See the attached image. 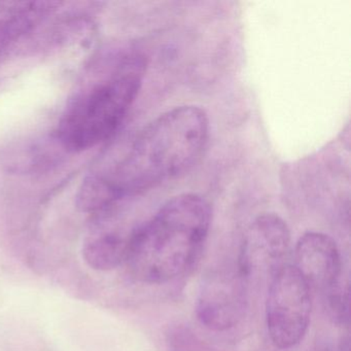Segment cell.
<instances>
[{"instance_id": "cell-7", "label": "cell", "mask_w": 351, "mask_h": 351, "mask_svg": "<svg viewBox=\"0 0 351 351\" xmlns=\"http://www.w3.org/2000/svg\"><path fill=\"white\" fill-rule=\"evenodd\" d=\"M293 266L310 289L322 293H326L341 282L340 252L334 239L326 234H304L295 244Z\"/></svg>"}, {"instance_id": "cell-2", "label": "cell", "mask_w": 351, "mask_h": 351, "mask_svg": "<svg viewBox=\"0 0 351 351\" xmlns=\"http://www.w3.org/2000/svg\"><path fill=\"white\" fill-rule=\"evenodd\" d=\"M210 223V205L200 195L186 193L169 199L137 226L125 262L131 274L152 285L178 278L196 260Z\"/></svg>"}, {"instance_id": "cell-8", "label": "cell", "mask_w": 351, "mask_h": 351, "mask_svg": "<svg viewBox=\"0 0 351 351\" xmlns=\"http://www.w3.org/2000/svg\"><path fill=\"white\" fill-rule=\"evenodd\" d=\"M96 215L93 228L83 244V258L96 271H110L126 262L136 227H120L114 219V206Z\"/></svg>"}, {"instance_id": "cell-10", "label": "cell", "mask_w": 351, "mask_h": 351, "mask_svg": "<svg viewBox=\"0 0 351 351\" xmlns=\"http://www.w3.org/2000/svg\"><path fill=\"white\" fill-rule=\"evenodd\" d=\"M326 307L330 317L339 324H345L349 320V289L338 283L336 287L324 293Z\"/></svg>"}, {"instance_id": "cell-1", "label": "cell", "mask_w": 351, "mask_h": 351, "mask_svg": "<svg viewBox=\"0 0 351 351\" xmlns=\"http://www.w3.org/2000/svg\"><path fill=\"white\" fill-rule=\"evenodd\" d=\"M208 137V117L199 106L163 112L137 135L118 162L86 178L77 207L96 215L122 199L184 176L200 159Z\"/></svg>"}, {"instance_id": "cell-5", "label": "cell", "mask_w": 351, "mask_h": 351, "mask_svg": "<svg viewBox=\"0 0 351 351\" xmlns=\"http://www.w3.org/2000/svg\"><path fill=\"white\" fill-rule=\"evenodd\" d=\"M247 277L236 269L213 271L203 281L196 312L209 330L223 332L243 318L247 303Z\"/></svg>"}, {"instance_id": "cell-11", "label": "cell", "mask_w": 351, "mask_h": 351, "mask_svg": "<svg viewBox=\"0 0 351 351\" xmlns=\"http://www.w3.org/2000/svg\"><path fill=\"white\" fill-rule=\"evenodd\" d=\"M337 351H350V339H349V336L344 337L341 340Z\"/></svg>"}, {"instance_id": "cell-4", "label": "cell", "mask_w": 351, "mask_h": 351, "mask_svg": "<svg viewBox=\"0 0 351 351\" xmlns=\"http://www.w3.org/2000/svg\"><path fill=\"white\" fill-rule=\"evenodd\" d=\"M311 289L293 265L279 267L272 274L266 302L269 336L280 349L301 342L311 316Z\"/></svg>"}, {"instance_id": "cell-9", "label": "cell", "mask_w": 351, "mask_h": 351, "mask_svg": "<svg viewBox=\"0 0 351 351\" xmlns=\"http://www.w3.org/2000/svg\"><path fill=\"white\" fill-rule=\"evenodd\" d=\"M61 5L58 1H0V54L32 34Z\"/></svg>"}, {"instance_id": "cell-6", "label": "cell", "mask_w": 351, "mask_h": 351, "mask_svg": "<svg viewBox=\"0 0 351 351\" xmlns=\"http://www.w3.org/2000/svg\"><path fill=\"white\" fill-rule=\"evenodd\" d=\"M291 245L287 223L275 213L258 215L246 230L237 266L246 277L254 271L271 270L282 266Z\"/></svg>"}, {"instance_id": "cell-12", "label": "cell", "mask_w": 351, "mask_h": 351, "mask_svg": "<svg viewBox=\"0 0 351 351\" xmlns=\"http://www.w3.org/2000/svg\"><path fill=\"white\" fill-rule=\"evenodd\" d=\"M308 351H332L330 348H328L326 345H316V346L312 347L311 349H309Z\"/></svg>"}, {"instance_id": "cell-3", "label": "cell", "mask_w": 351, "mask_h": 351, "mask_svg": "<svg viewBox=\"0 0 351 351\" xmlns=\"http://www.w3.org/2000/svg\"><path fill=\"white\" fill-rule=\"evenodd\" d=\"M145 73L141 55L121 57L108 69H94L67 104L57 139L71 153L87 151L118 130L136 100Z\"/></svg>"}]
</instances>
